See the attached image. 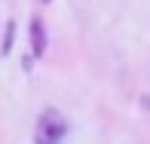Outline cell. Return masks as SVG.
<instances>
[{"mask_svg":"<svg viewBox=\"0 0 150 144\" xmlns=\"http://www.w3.org/2000/svg\"><path fill=\"white\" fill-rule=\"evenodd\" d=\"M71 132V123L61 116L55 107H46L37 116V129H34V144H61Z\"/></svg>","mask_w":150,"mask_h":144,"instance_id":"obj_1","label":"cell"},{"mask_svg":"<svg viewBox=\"0 0 150 144\" xmlns=\"http://www.w3.org/2000/svg\"><path fill=\"white\" fill-rule=\"evenodd\" d=\"M28 37H31V58H43V55H46V46H49V37H46V25H43V18H40V16L31 18Z\"/></svg>","mask_w":150,"mask_h":144,"instance_id":"obj_2","label":"cell"},{"mask_svg":"<svg viewBox=\"0 0 150 144\" xmlns=\"http://www.w3.org/2000/svg\"><path fill=\"white\" fill-rule=\"evenodd\" d=\"M12 34H16V25H12V22H6V40H3V55H9V49H12Z\"/></svg>","mask_w":150,"mask_h":144,"instance_id":"obj_3","label":"cell"},{"mask_svg":"<svg viewBox=\"0 0 150 144\" xmlns=\"http://www.w3.org/2000/svg\"><path fill=\"white\" fill-rule=\"evenodd\" d=\"M40 3H52V0H40Z\"/></svg>","mask_w":150,"mask_h":144,"instance_id":"obj_4","label":"cell"}]
</instances>
